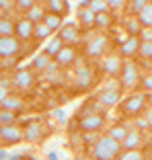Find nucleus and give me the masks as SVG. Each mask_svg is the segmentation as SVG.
Segmentation results:
<instances>
[{"label": "nucleus", "mask_w": 152, "mask_h": 160, "mask_svg": "<svg viewBox=\"0 0 152 160\" xmlns=\"http://www.w3.org/2000/svg\"><path fill=\"white\" fill-rule=\"evenodd\" d=\"M121 150H124L121 142L113 140L107 133H101V138L89 148V156L90 160H117Z\"/></svg>", "instance_id": "nucleus-1"}, {"label": "nucleus", "mask_w": 152, "mask_h": 160, "mask_svg": "<svg viewBox=\"0 0 152 160\" xmlns=\"http://www.w3.org/2000/svg\"><path fill=\"white\" fill-rule=\"evenodd\" d=\"M109 52V35H105L103 31L90 35L84 41V47H82V58L84 60H101L103 56H107Z\"/></svg>", "instance_id": "nucleus-2"}, {"label": "nucleus", "mask_w": 152, "mask_h": 160, "mask_svg": "<svg viewBox=\"0 0 152 160\" xmlns=\"http://www.w3.org/2000/svg\"><path fill=\"white\" fill-rule=\"evenodd\" d=\"M146 107H148V94L146 92H132L121 99L119 113H121V117H136V115L144 113Z\"/></svg>", "instance_id": "nucleus-3"}, {"label": "nucleus", "mask_w": 152, "mask_h": 160, "mask_svg": "<svg viewBox=\"0 0 152 160\" xmlns=\"http://www.w3.org/2000/svg\"><path fill=\"white\" fill-rule=\"evenodd\" d=\"M72 82H74L76 92H84V90L93 88V84H95V72H93V68L84 62V58L76 62V66H74V80H72Z\"/></svg>", "instance_id": "nucleus-4"}, {"label": "nucleus", "mask_w": 152, "mask_h": 160, "mask_svg": "<svg viewBox=\"0 0 152 160\" xmlns=\"http://www.w3.org/2000/svg\"><path fill=\"white\" fill-rule=\"evenodd\" d=\"M140 80H142V74H140L138 62L125 60L124 70H121V74H119V82H121L124 90L125 92H134L136 88H140Z\"/></svg>", "instance_id": "nucleus-5"}, {"label": "nucleus", "mask_w": 152, "mask_h": 160, "mask_svg": "<svg viewBox=\"0 0 152 160\" xmlns=\"http://www.w3.org/2000/svg\"><path fill=\"white\" fill-rule=\"evenodd\" d=\"M105 127V115L103 113H97V111H82L78 113V129L82 133L86 132H101Z\"/></svg>", "instance_id": "nucleus-6"}, {"label": "nucleus", "mask_w": 152, "mask_h": 160, "mask_svg": "<svg viewBox=\"0 0 152 160\" xmlns=\"http://www.w3.org/2000/svg\"><path fill=\"white\" fill-rule=\"evenodd\" d=\"M101 72H103L105 76H111V78H119V74H121V70H124V64H125V58L121 56L119 52L115 53H107V56L101 58Z\"/></svg>", "instance_id": "nucleus-7"}, {"label": "nucleus", "mask_w": 152, "mask_h": 160, "mask_svg": "<svg viewBox=\"0 0 152 160\" xmlns=\"http://www.w3.org/2000/svg\"><path fill=\"white\" fill-rule=\"evenodd\" d=\"M0 142L6 148L25 142V127L17 125V123H13V125H0Z\"/></svg>", "instance_id": "nucleus-8"}, {"label": "nucleus", "mask_w": 152, "mask_h": 160, "mask_svg": "<svg viewBox=\"0 0 152 160\" xmlns=\"http://www.w3.org/2000/svg\"><path fill=\"white\" fill-rule=\"evenodd\" d=\"M25 49V41L17 35L0 37V58H19Z\"/></svg>", "instance_id": "nucleus-9"}, {"label": "nucleus", "mask_w": 152, "mask_h": 160, "mask_svg": "<svg viewBox=\"0 0 152 160\" xmlns=\"http://www.w3.org/2000/svg\"><path fill=\"white\" fill-rule=\"evenodd\" d=\"M10 82H13L19 90L27 92V90H31V88H33V84H35V74H33L31 68H19V70L13 74Z\"/></svg>", "instance_id": "nucleus-10"}, {"label": "nucleus", "mask_w": 152, "mask_h": 160, "mask_svg": "<svg viewBox=\"0 0 152 160\" xmlns=\"http://www.w3.org/2000/svg\"><path fill=\"white\" fill-rule=\"evenodd\" d=\"M58 37L62 39L66 45H76V43L80 41V25H78V21H76V23L66 21L64 27L58 31Z\"/></svg>", "instance_id": "nucleus-11"}, {"label": "nucleus", "mask_w": 152, "mask_h": 160, "mask_svg": "<svg viewBox=\"0 0 152 160\" xmlns=\"http://www.w3.org/2000/svg\"><path fill=\"white\" fill-rule=\"evenodd\" d=\"M53 60L58 62V66L70 68V66H76V62L80 60V56H78V49H76V45H64L62 49L56 53V58H53Z\"/></svg>", "instance_id": "nucleus-12"}, {"label": "nucleus", "mask_w": 152, "mask_h": 160, "mask_svg": "<svg viewBox=\"0 0 152 160\" xmlns=\"http://www.w3.org/2000/svg\"><path fill=\"white\" fill-rule=\"evenodd\" d=\"M76 21H78V25H80V29H84V31H93L95 29V21H97V12L90 6H78L76 8Z\"/></svg>", "instance_id": "nucleus-13"}, {"label": "nucleus", "mask_w": 152, "mask_h": 160, "mask_svg": "<svg viewBox=\"0 0 152 160\" xmlns=\"http://www.w3.org/2000/svg\"><path fill=\"white\" fill-rule=\"evenodd\" d=\"M140 43H142L140 35H129L128 41H124L117 47V52L121 53L125 60H134V58H138V53H140Z\"/></svg>", "instance_id": "nucleus-14"}, {"label": "nucleus", "mask_w": 152, "mask_h": 160, "mask_svg": "<svg viewBox=\"0 0 152 160\" xmlns=\"http://www.w3.org/2000/svg\"><path fill=\"white\" fill-rule=\"evenodd\" d=\"M97 101H99V105H101V107H105V109L119 107V103H121V90L101 88L99 92H97Z\"/></svg>", "instance_id": "nucleus-15"}, {"label": "nucleus", "mask_w": 152, "mask_h": 160, "mask_svg": "<svg viewBox=\"0 0 152 160\" xmlns=\"http://www.w3.org/2000/svg\"><path fill=\"white\" fill-rule=\"evenodd\" d=\"M33 31H35V23L33 21H29L27 17L21 14L19 19H17V27H14V35L23 41H31L33 39Z\"/></svg>", "instance_id": "nucleus-16"}, {"label": "nucleus", "mask_w": 152, "mask_h": 160, "mask_svg": "<svg viewBox=\"0 0 152 160\" xmlns=\"http://www.w3.org/2000/svg\"><path fill=\"white\" fill-rule=\"evenodd\" d=\"M142 144H144V132L138 127H132L125 136V140L121 142L124 150H142Z\"/></svg>", "instance_id": "nucleus-17"}, {"label": "nucleus", "mask_w": 152, "mask_h": 160, "mask_svg": "<svg viewBox=\"0 0 152 160\" xmlns=\"http://www.w3.org/2000/svg\"><path fill=\"white\" fill-rule=\"evenodd\" d=\"M43 125L39 121H29L25 125V142L27 144H37V142L43 140Z\"/></svg>", "instance_id": "nucleus-18"}, {"label": "nucleus", "mask_w": 152, "mask_h": 160, "mask_svg": "<svg viewBox=\"0 0 152 160\" xmlns=\"http://www.w3.org/2000/svg\"><path fill=\"white\" fill-rule=\"evenodd\" d=\"M53 35V31L48 27V23L45 21H39V23H35V31H33V41L35 43H43V41H49Z\"/></svg>", "instance_id": "nucleus-19"}, {"label": "nucleus", "mask_w": 152, "mask_h": 160, "mask_svg": "<svg viewBox=\"0 0 152 160\" xmlns=\"http://www.w3.org/2000/svg\"><path fill=\"white\" fill-rule=\"evenodd\" d=\"M43 4H45L48 12H56V14H62V17H66L70 12V2L68 0H45Z\"/></svg>", "instance_id": "nucleus-20"}, {"label": "nucleus", "mask_w": 152, "mask_h": 160, "mask_svg": "<svg viewBox=\"0 0 152 160\" xmlns=\"http://www.w3.org/2000/svg\"><path fill=\"white\" fill-rule=\"evenodd\" d=\"M129 129H132V125H125V123H113V125L107 127V132H105V133L111 136L113 140H117V142H124Z\"/></svg>", "instance_id": "nucleus-21"}, {"label": "nucleus", "mask_w": 152, "mask_h": 160, "mask_svg": "<svg viewBox=\"0 0 152 160\" xmlns=\"http://www.w3.org/2000/svg\"><path fill=\"white\" fill-rule=\"evenodd\" d=\"M115 23V17H113V10L109 12H99L97 14V21H95V29L97 31H109Z\"/></svg>", "instance_id": "nucleus-22"}, {"label": "nucleus", "mask_w": 152, "mask_h": 160, "mask_svg": "<svg viewBox=\"0 0 152 160\" xmlns=\"http://www.w3.org/2000/svg\"><path fill=\"white\" fill-rule=\"evenodd\" d=\"M45 12H48L45 4H43V2H37V4H33L31 8H29L27 12L23 14V17H27V19H29V21H33V23H39V21H43Z\"/></svg>", "instance_id": "nucleus-23"}, {"label": "nucleus", "mask_w": 152, "mask_h": 160, "mask_svg": "<svg viewBox=\"0 0 152 160\" xmlns=\"http://www.w3.org/2000/svg\"><path fill=\"white\" fill-rule=\"evenodd\" d=\"M14 27H17V21H14L10 14H2V17H0V37L14 35Z\"/></svg>", "instance_id": "nucleus-24"}, {"label": "nucleus", "mask_w": 152, "mask_h": 160, "mask_svg": "<svg viewBox=\"0 0 152 160\" xmlns=\"http://www.w3.org/2000/svg\"><path fill=\"white\" fill-rule=\"evenodd\" d=\"M66 17H62V14H56V12H45V17H43V21L48 23V27L52 29L53 33H58L60 29L64 27V23H66Z\"/></svg>", "instance_id": "nucleus-25"}, {"label": "nucleus", "mask_w": 152, "mask_h": 160, "mask_svg": "<svg viewBox=\"0 0 152 160\" xmlns=\"http://www.w3.org/2000/svg\"><path fill=\"white\" fill-rule=\"evenodd\" d=\"M52 62H53L52 56H48L45 52H41V53H37V56L33 58V62H31V68H33V70H39V72H45Z\"/></svg>", "instance_id": "nucleus-26"}, {"label": "nucleus", "mask_w": 152, "mask_h": 160, "mask_svg": "<svg viewBox=\"0 0 152 160\" xmlns=\"http://www.w3.org/2000/svg\"><path fill=\"white\" fill-rule=\"evenodd\" d=\"M23 101L19 99V97H13V94H8L6 99L0 101V109H8V111H14V113H19V111H23Z\"/></svg>", "instance_id": "nucleus-27"}, {"label": "nucleus", "mask_w": 152, "mask_h": 160, "mask_svg": "<svg viewBox=\"0 0 152 160\" xmlns=\"http://www.w3.org/2000/svg\"><path fill=\"white\" fill-rule=\"evenodd\" d=\"M124 31L128 35H140V31H142V25H140V21H138V17H125L124 19Z\"/></svg>", "instance_id": "nucleus-28"}, {"label": "nucleus", "mask_w": 152, "mask_h": 160, "mask_svg": "<svg viewBox=\"0 0 152 160\" xmlns=\"http://www.w3.org/2000/svg\"><path fill=\"white\" fill-rule=\"evenodd\" d=\"M64 45H66V43H64L62 39L58 37V35H53V37H52V39H49V41H48V45H45V49H43V52L48 53V56L56 58V53L60 52V49H62Z\"/></svg>", "instance_id": "nucleus-29"}, {"label": "nucleus", "mask_w": 152, "mask_h": 160, "mask_svg": "<svg viewBox=\"0 0 152 160\" xmlns=\"http://www.w3.org/2000/svg\"><path fill=\"white\" fill-rule=\"evenodd\" d=\"M136 17H138V21H140L142 27H150L152 29V0H150V4H148L146 8H142Z\"/></svg>", "instance_id": "nucleus-30"}, {"label": "nucleus", "mask_w": 152, "mask_h": 160, "mask_svg": "<svg viewBox=\"0 0 152 160\" xmlns=\"http://www.w3.org/2000/svg\"><path fill=\"white\" fill-rule=\"evenodd\" d=\"M148 4H150V0H129L128 2V12L132 14V17H136V14L142 8H146Z\"/></svg>", "instance_id": "nucleus-31"}, {"label": "nucleus", "mask_w": 152, "mask_h": 160, "mask_svg": "<svg viewBox=\"0 0 152 160\" xmlns=\"http://www.w3.org/2000/svg\"><path fill=\"white\" fill-rule=\"evenodd\" d=\"M117 160H146V156L142 150H121Z\"/></svg>", "instance_id": "nucleus-32"}, {"label": "nucleus", "mask_w": 152, "mask_h": 160, "mask_svg": "<svg viewBox=\"0 0 152 160\" xmlns=\"http://www.w3.org/2000/svg\"><path fill=\"white\" fill-rule=\"evenodd\" d=\"M17 123V113L8 109H0V125H13Z\"/></svg>", "instance_id": "nucleus-33"}, {"label": "nucleus", "mask_w": 152, "mask_h": 160, "mask_svg": "<svg viewBox=\"0 0 152 160\" xmlns=\"http://www.w3.org/2000/svg\"><path fill=\"white\" fill-rule=\"evenodd\" d=\"M138 58L140 60H146V62H152V41H142L140 43Z\"/></svg>", "instance_id": "nucleus-34"}, {"label": "nucleus", "mask_w": 152, "mask_h": 160, "mask_svg": "<svg viewBox=\"0 0 152 160\" xmlns=\"http://www.w3.org/2000/svg\"><path fill=\"white\" fill-rule=\"evenodd\" d=\"M33 4H37V0H14V10L19 14H25Z\"/></svg>", "instance_id": "nucleus-35"}, {"label": "nucleus", "mask_w": 152, "mask_h": 160, "mask_svg": "<svg viewBox=\"0 0 152 160\" xmlns=\"http://www.w3.org/2000/svg\"><path fill=\"white\" fill-rule=\"evenodd\" d=\"M89 6L95 10L97 14H99V12H109V10H111V6L107 4V0H93Z\"/></svg>", "instance_id": "nucleus-36"}, {"label": "nucleus", "mask_w": 152, "mask_h": 160, "mask_svg": "<svg viewBox=\"0 0 152 160\" xmlns=\"http://www.w3.org/2000/svg\"><path fill=\"white\" fill-rule=\"evenodd\" d=\"M49 115H52V119L58 123V125H66L68 123V117H66V111H64V109H53Z\"/></svg>", "instance_id": "nucleus-37"}, {"label": "nucleus", "mask_w": 152, "mask_h": 160, "mask_svg": "<svg viewBox=\"0 0 152 160\" xmlns=\"http://www.w3.org/2000/svg\"><path fill=\"white\" fill-rule=\"evenodd\" d=\"M140 88H142V92H152V74H150V72L142 74V80H140Z\"/></svg>", "instance_id": "nucleus-38"}, {"label": "nucleus", "mask_w": 152, "mask_h": 160, "mask_svg": "<svg viewBox=\"0 0 152 160\" xmlns=\"http://www.w3.org/2000/svg\"><path fill=\"white\" fill-rule=\"evenodd\" d=\"M132 119H134V125H132V127H138V129H142V132L150 129V125H148V121H146V117H144V113L136 115V117H132Z\"/></svg>", "instance_id": "nucleus-39"}, {"label": "nucleus", "mask_w": 152, "mask_h": 160, "mask_svg": "<svg viewBox=\"0 0 152 160\" xmlns=\"http://www.w3.org/2000/svg\"><path fill=\"white\" fill-rule=\"evenodd\" d=\"M14 8V0H0V12L2 14H10Z\"/></svg>", "instance_id": "nucleus-40"}, {"label": "nucleus", "mask_w": 152, "mask_h": 160, "mask_svg": "<svg viewBox=\"0 0 152 160\" xmlns=\"http://www.w3.org/2000/svg\"><path fill=\"white\" fill-rule=\"evenodd\" d=\"M107 4L111 6V10H121L124 6H128V0H107Z\"/></svg>", "instance_id": "nucleus-41"}, {"label": "nucleus", "mask_w": 152, "mask_h": 160, "mask_svg": "<svg viewBox=\"0 0 152 160\" xmlns=\"http://www.w3.org/2000/svg\"><path fill=\"white\" fill-rule=\"evenodd\" d=\"M140 39H142V41H152V29L150 27H142V31H140Z\"/></svg>", "instance_id": "nucleus-42"}, {"label": "nucleus", "mask_w": 152, "mask_h": 160, "mask_svg": "<svg viewBox=\"0 0 152 160\" xmlns=\"http://www.w3.org/2000/svg\"><path fill=\"white\" fill-rule=\"evenodd\" d=\"M0 60H2V68H6V66H14L19 58H0Z\"/></svg>", "instance_id": "nucleus-43"}, {"label": "nucleus", "mask_w": 152, "mask_h": 160, "mask_svg": "<svg viewBox=\"0 0 152 160\" xmlns=\"http://www.w3.org/2000/svg\"><path fill=\"white\" fill-rule=\"evenodd\" d=\"M144 117H146L148 125H150V129H152V107H150V105H148V107L144 109Z\"/></svg>", "instance_id": "nucleus-44"}, {"label": "nucleus", "mask_w": 152, "mask_h": 160, "mask_svg": "<svg viewBox=\"0 0 152 160\" xmlns=\"http://www.w3.org/2000/svg\"><path fill=\"white\" fill-rule=\"evenodd\" d=\"M8 158V152H6V146H2V150H0V160H6Z\"/></svg>", "instance_id": "nucleus-45"}, {"label": "nucleus", "mask_w": 152, "mask_h": 160, "mask_svg": "<svg viewBox=\"0 0 152 160\" xmlns=\"http://www.w3.org/2000/svg\"><path fill=\"white\" fill-rule=\"evenodd\" d=\"M48 160H60V156L56 152H48Z\"/></svg>", "instance_id": "nucleus-46"}, {"label": "nucleus", "mask_w": 152, "mask_h": 160, "mask_svg": "<svg viewBox=\"0 0 152 160\" xmlns=\"http://www.w3.org/2000/svg\"><path fill=\"white\" fill-rule=\"evenodd\" d=\"M21 158H23V154H13V156H8L6 160H21Z\"/></svg>", "instance_id": "nucleus-47"}, {"label": "nucleus", "mask_w": 152, "mask_h": 160, "mask_svg": "<svg viewBox=\"0 0 152 160\" xmlns=\"http://www.w3.org/2000/svg\"><path fill=\"white\" fill-rule=\"evenodd\" d=\"M146 94H148V105L152 107V92H146Z\"/></svg>", "instance_id": "nucleus-48"}, {"label": "nucleus", "mask_w": 152, "mask_h": 160, "mask_svg": "<svg viewBox=\"0 0 152 160\" xmlns=\"http://www.w3.org/2000/svg\"><path fill=\"white\" fill-rule=\"evenodd\" d=\"M90 2H93V0H82L80 4H82V6H89V4H90Z\"/></svg>", "instance_id": "nucleus-49"}, {"label": "nucleus", "mask_w": 152, "mask_h": 160, "mask_svg": "<svg viewBox=\"0 0 152 160\" xmlns=\"http://www.w3.org/2000/svg\"><path fill=\"white\" fill-rule=\"evenodd\" d=\"M148 72L152 74V62H148Z\"/></svg>", "instance_id": "nucleus-50"}, {"label": "nucleus", "mask_w": 152, "mask_h": 160, "mask_svg": "<svg viewBox=\"0 0 152 160\" xmlns=\"http://www.w3.org/2000/svg\"><path fill=\"white\" fill-rule=\"evenodd\" d=\"M37 2H45V0H37Z\"/></svg>", "instance_id": "nucleus-51"}, {"label": "nucleus", "mask_w": 152, "mask_h": 160, "mask_svg": "<svg viewBox=\"0 0 152 160\" xmlns=\"http://www.w3.org/2000/svg\"><path fill=\"white\" fill-rule=\"evenodd\" d=\"M21 160H25V158H21Z\"/></svg>", "instance_id": "nucleus-52"}, {"label": "nucleus", "mask_w": 152, "mask_h": 160, "mask_svg": "<svg viewBox=\"0 0 152 160\" xmlns=\"http://www.w3.org/2000/svg\"><path fill=\"white\" fill-rule=\"evenodd\" d=\"M128 2H129V0H128Z\"/></svg>", "instance_id": "nucleus-53"}]
</instances>
